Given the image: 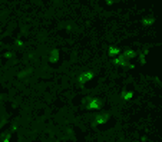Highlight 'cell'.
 Returning <instances> with one entry per match:
<instances>
[{"label": "cell", "mask_w": 162, "mask_h": 142, "mask_svg": "<svg viewBox=\"0 0 162 142\" xmlns=\"http://www.w3.org/2000/svg\"><path fill=\"white\" fill-rule=\"evenodd\" d=\"M92 78V73H85V75H82L80 78H79V80L80 82H85V80H88V79H91Z\"/></svg>", "instance_id": "obj_1"}]
</instances>
